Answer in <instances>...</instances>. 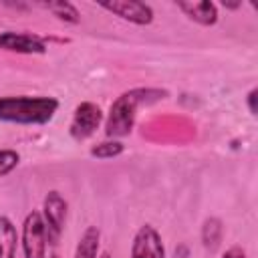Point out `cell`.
<instances>
[{
	"label": "cell",
	"mask_w": 258,
	"mask_h": 258,
	"mask_svg": "<svg viewBox=\"0 0 258 258\" xmlns=\"http://www.w3.org/2000/svg\"><path fill=\"white\" fill-rule=\"evenodd\" d=\"M167 97V91L161 89H131L115 99L105 119V135L109 139L125 137L131 133L137 117V109L141 105H151Z\"/></svg>",
	"instance_id": "obj_1"
},
{
	"label": "cell",
	"mask_w": 258,
	"mask_h": 258,
	"mask_svg": "<svg viewBox=\"0 0 258 258\" xmlns=\"http://www.w3.org/2000/svg\"><path fill=\"white\" fill-rule=\"evenodd\" d=\"M58 111V101L54 97H30V95H10L0 97V121L16 125H44Z\"/></svg>",
	"instance_id": "obj_2"
},
{
	"label": "cell",
	"mask_w": 258,
	"mask_h": 258,
	"mask_svg": "<svg viewBox=\"0 0 258 258\" xmlns=\"http://www.w3.org/2000/svg\"><path fill=\"white\" fill-rule=\"evenodd\" d=\"M20 242H22L24 258H46L48 234H46V226H44L40 212L32 210L30 214H26V218L22 222Z\"/></svg>",
	"instance_id": "obj_3"
},
{
	"label": "cell",
	"mask_w": 258,
	"mask_h": 258,
	"mask_svg": "<svg viewBox=\"0 0 258 258\" xmlns=\"http://www.w3.org/2000/svg\"><path fill=\"white\" fill-rule=\"evenodd\" d=\"M101 121H103V111H101V107L95 105V103H91V101H85V103H81V105L75 107L69 131H71V135H73L75 139L81 141V139L91 137V135L99 129Z\"/></svg>",
	"instance_id": "obj_4"
},
{
	"label": "cell",
	"mask_w": 258,
	"mask_h": 258,
	"mask_svg": "<svg viewBox=\"0 0 258 258\" xmlns=\"http://www.w3.org/2000/svg\"><path fill=\"white\" fill-rule=\"evenodd\" d=\"M131 258H165V248L159 232L151 224H143L131 244Z\"/></svg>",
	"instance_id": "obj_5"
},
{
	"label": "cell",
	"mask_w": 258,
	"mask_h": 258,
	"mask_svg": "<svg viewBox=\"0 0 258 258\" xmlns=\"http://www.w3.org/2000/svg\"><path fill=\"white\" fill-rule=\"evenodd\" d=\"M101 8L113 12L115 16L131 22V24H139L145 26L153 20V10L149 4L145 2H137V0H113V2H101Z\"/></svg>",
	"instance_id": "obj_6"
},
{
	"label": "cell",
	"mask_w": 258,
	"mask_h": 258,
	"mask_svg": "<svg viewBox=\"0 0 258 258\" xmlns=\"http://www.w3.org/2000/svg\"><path fill=\"white\" fill-rule=\"evenodd\" d=\"M0 48L8 52H18V54H44L46 44L40 36L28 34V32H12L6 30L0 34Z\"/></svg>",
	"instance_id": "obj_7"
},
{
	"label": "cell",
	"mask_w": 258,
	"mask_h": 258,
	"mask_svg": "<svg viewBox=\"0 0 258 258\" xmlns=\"http://www.w3.org/2000/svg\"><path fill=\"white\" fill-rule=\"evenodd\" d=\"M64 218H67V202L58 191H48L42 202V220L46 226V234H52L54 238L62 234L64 230Z\"/></svg>",
	"instance_id": "obj_8"
},
{
	"label": "cell",
	"mask_w": 258,
	"mask_h": 258,
	"mask_svg": "<svg viewBox=\"0 0 258 258\" xmlns=\"http://www.w3.org/2000/svg\"><path fill=\"white\" fill-rule=\"evenodd\" d=\"M177 8L194 22L202 26H212L218 20V6L214 2L202 0V2H177Z\"/></svg>",
	"instance_id": "obj_9"
},
{
	"label": "cell",
	"mask_w": 258,
	"mask_h": 258,
	"mask_svg": "<svg viewBox=\"0 0 258 258\" xmlns=\"http://www.w3.org/2000/svg\"><path fill=\"white\" fill-rule=\"evenodd\" d=\"M99 244H101V230L97 226H87L77 242L73 258H99Z\"/></svg>",
	"instance_id": "obj_10"
},
{
	"label": "cell",
	"mask_w": 258,
	"mask_h": 258,
	"mask_svg": "<svg viewBox=\"0 0 258 258\" xmlns=\"http://www.w3.org/2000/svg\"><path fill=\"white\" fill-rule=\"evenodd\" d=\"M18 232L8 216H0V258H16Z\"/></svg>",
	"instance_id": "obj_11"
},
{
	"label": "cell",
	"mask_w": 258,
	"mask_h": 258,
	"mask_svg": "<svg viewBox=\"0 0 258 258\" xmlns=\"http://www.w3.org/2000/svg\"><path fill=\"white\" fill-rule=\"evenodd\" d=\"M222 234H224V228H222V222L218 218H208L202 226V242L208 250H216L222 242Z\"/></svg>",
	"instance_id": "obj_12"
},
{
	"label": "cell",
	"mask_w": 258,
	"mask_h": 258,
	"mask_svg": "<svg viewBox=\"0 0 258 258\" xmlns=\"http://www.w3.org/2000/svg\"><path fill=\"white\" fill-rule=\"evenodd\" d=\"M40 6L50 10L58 20H64V22H71V24L79 22V10L71 2H64V0H60V2H42Z\"/></svg>",
	"instance_id": "obj_13"
},
{
	"label": "cell",
	"mask_w": 258,
	"mask_h": 258,
	"mask_svg": "<svg viewBox=\"0 0 258 258\" xmlns=\"http://www.w3.org/2000/svg\"><path fill=\"white\" fill-rule=\"evenodd\" d=\"M123 149H125V145L119 139H105L91 147V155L97 159H113V157L121 155Z\"/></svg>",
	"instance_id": "obj_14"
},
{
	"label": "cell",
	"mask_w": 258,
	"mask_h": 258,
	"mask_svg": "<svg viewBox=\"0 0 258 258\" xmlns=\"http://www.w3.org/2000/svg\"><path fill=\"white\" fill-rule=\"evenodd\" d=\"M20 163V155L14 149H0V177L8 175Z\"/></svg>",
	"instance_id": "obj_15"
},
{
	"label": "cell",
	"mask_w": 258,
	"mask_h": 258,
	"mask_svg": "<svg viewBox=\"0 0 258 258\" xmlns=\"http://www.w3.org/2000/svg\"><path fill=\"white\" fill-rule=\"evenodd\" d=\"M256 101H258V89H252V91L248 93V109H250V115H258Z\"/></svg>",
	"instance_id": "obj_16"
},
{
	"label": "cell",
	"mask_w": 258,
	"mask_h": 258,
	"mask_svg": "<svg viewBox=\"0 0 258 258\" xmlns=\"http://www.w3.org/2000/svg\"><path fill=\"white\" fill-rule=\"evenodd\" d=\"M222 258H246V252H244L242 248H238V246H234V248H230V250H226Z\"/></svg>",
	"instance_id": "obj_17"
},
{
	"label": "cell",
	"mask_w": 258,
	"mask_h": 258,
	"mask_svg": "<svg viewBox=\"0 0 258 258\" xmlns=\"http://www.w3.org/2000/svg\"><path fill=\"white\" fill-rule=\"evenodd\" d=\"M222 6H224V8H230V10H236V8L242 6V2H224Z\"/></svg>",
	"instance_id": "obj_18"
},
{
	"label": "cell",
	"mask_w": 258,
	"mask_h": 258,
	"mask_svg": "<svg viewBox=\"0 0 258 258\" xmlns=\"http://www.w3.org/2000/svg\"><path fill=\"white\" fill-rule=\"evenodd\" d=\"M99 258H111V256H109V254H107V252H105V254H101V256H99Z\"/></svg>",
	"instance_id": "obj_19"
},
{
	"label": "cell",
	"mask_w": 258,
	"mask_h": 258,
	"mask_svg": "<svg viewBox=\"0 0 258 258\" xmlns=\"http://www.w3.org/2000/svg\"><path fill=\"white\" fill-rule=\"evenodd\" d=\"M48 258H60V256H58V254H50Z\"/></svg>",
	"instance_id": "obj_20"
}]
</instances>
